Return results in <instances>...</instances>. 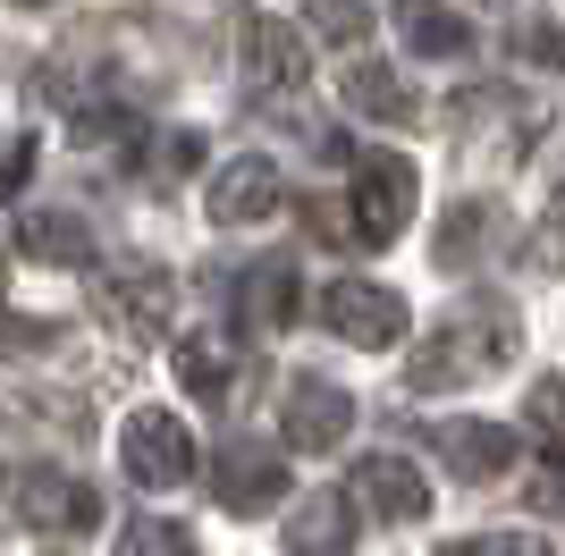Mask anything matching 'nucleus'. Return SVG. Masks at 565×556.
<instances>
[{
	"label": "nucleus",
	"instance_id": "nucleus-1",
	"mask_svg": "<svg viewBox=\"0 0 565 556\" xmlns=\"http://www.w3.org/2000/svg\"><path fill=\"white\" fill-rule=\"evenodd\" d=\"M515 354V312L507 303H465L423 338V354L405 363V388L414 396H448V388H472V379H498Z\"/></svg>",
	"mask_w": 565,
	"mask_h": 556
},
{
	"label": "nucleus",
	"instance_id": "nucleus-2",
	"mask_svg": "<svg viewBox=\"0 0 565 556\" xmlns=\"http://www.w3.org/2000/svg\"><path fill=\"white\" fill-rule=\"evenodd\" d=\"M236 68H245V85L254 93H296L312 76V34L305 25H287V18H270V9H245L236 18Z\"/></svg>",
	"mask_w": 565,
	"mask_h": 556
},
{
	"label": "nucleus",
	"instance_id": "nucleus-3",
	"mask_svg": "<svg viewBox=\"0 0 565 556\" xmlns=\"http://www.w3.org/2000/svg\"><path fill=\"white\" fill-rule=\"evenodd\" d=\"M354 245H397L405 220H414V161L405 152H363L354 161Z\"/></svg>",
	"mask_w": 565,
	"mask_h": 556
},
{
	"label": "nucleus",
	"instance_id": "nucleus-4",
	"mask_svg": "<svg viewBox=\"0 0 565 556\" xmlns=\"http://www.w3.org/2000/svg\"><path fill=\"white\" fill-rule=\"evenodd\" d=\"M118 463H127V481L136 489H186L194 481V439L186 421L161 414V405H136L127 430H118Z\"/></svg>",
	"mask_w": 565,
	"mask_h": 556
},
{
	"label": "nucleus",
	"instance_id": "nucleus-5",
	"mask_svg": "<svg viewBox=\"0 0 565 556\" xmlns=\"http://www.w3.org/2000/svg\"><path fill=\"white\" fill-rule=\"evenodd\" d=\"M321 329L363 346V354H380L405 338V296L397 287H372V278H330L321 287Z\"/></svg>",
	"mask_w": 565,
	"mask_h": 556
},
{
	"label": "nucleus",
	"instance_id": "nucleus-6",
	"mask_svg": "<svg viewBox=\"0 0 565 556\" xmlns=\"http://www.w3.org/2000/svg\"><path fill=\"white\" fill-rule=\"evenodd\" d=\"M347 430H354V396L338 388V379H287V396H279V439L296 447V456H330Z\"/></svg>",
	"mask_w": 565,
	"mask_h": 556
},
{
	"label": "nucleus",
	"instance_id": "nucleus-7",
	"mask_svg": "<svg viewBox=\"0 0 565 556\" xmlns=\"http://www.w3.org/2000/svg\"><path fill=\"white\" fill-rule=\"evenodd\" d=\"M279 489H287V463L279 447H262V439H228L212 456V498L228 514H270L279 506Z\"/></svg>",
	"mask_w": 565,
	"mask_h": 556
},
{
	"label": "nucleus",
	"instance_id": "nucleus-8",
	"mask_svg": "<svg viewBox=\"0 0 565 556\" xmlns=\"http://www.w3.org/2000/svg\"><path fill=\"white\" fill-rule=\"evenodd\" d=\"M279 203H287V185H279V169L262 161V152H236V161L203 185V211H212L220 228H262Z\"/></svg>",
	"mask_w": 565,
	"mask_h": 556
},
{
	"label": "nucleus",
	"instance_id": "nucleus-9",
	"mask_svg": "<svg viewBox=\"0 0 565 556\" xmlns=\"http://www.w3.org/2000/svg\"><path fill=\"white\" fill-rule=\"evenodd\" d=\"M347 498L363 514H380V523H423L430 514V489H423V472H414L405 456H363L347 472Z\"/></svg>",
	"mask_w": 565,
	"mask_h": 556
},
{
	"label": "nucleus",
	"instance_id": "nucleus-10",
	"mask_svg": "<svg viewBox=\"0 0 565 556\" xmlns=\"http://www.w3.org/2000/svg\"><path fill=\"white\" fill-rule=\"evenodd\" d=\"M430 447L448 456L456 481H498L515 463V430L507 421H430Z\"/></svg>",
	"mask_w": 565,
	"mask_h": 556
},
{
	"label": "nucleus",
	"instance_id": "nucleus-11",
	"mask_svg": "<svg viewBox=\"0 0 565 556\" xmlns=\"http://www.w3.org/2000/svg\"><path fill=\"white\" fill-rule=\"evenodd\" d=\"M354 548V498L347 489H312L287 514V556H347Z\"/></svg>",
	"mask_w": 565,
	"mask_h": 556
},
{
	"label": "nucleus",
	"instance_id": "nucleus-12",
	"mask_svg": "<svg viewBox=\"0 0 565 556\" xmlns=\"http://www.w3.org/2000/svg\"><path fill=\"white\" fill-rule=\"evenodd\" d=\"M388 25H397V43L414 51V60H465L472 51V25L456 18L448 0H397Z\"/></svg>",
	"mask_w": 565,
	"mask_h": 556
},
{
	"label": "nucleus",
	"instance_id": "nucleus-13",
	"mask_svg": "<svg viewBox=\"0 0 565 556\" xmlns=\"http://www.w3.org/2000/svg\"><path fill=\"white\" fill-rule=\"evenodd\" d=\"M169 363H178V379H186L203 405H228V396H236V371H245V354H236L220 329H186Z\"/></svg>",
	"mask_w": 565,
	"mask_h": 556
},
{
	"label": "nucleus",
	"instance_id": "nucleus-14",
	"mask_svg": "<svg viewBox=\"0 0 565 556\" xmlns=\"http://www.w3.org/2000/svg\"><path fill=\"white\" fill-rule=\"evenodd\" d=\"M25 523H51V532H94L102 523V498L85 481H51V472H25V498H18Z\"/></svg>",
	"mask_w": 565,
	"mask_h": 556
},
{
	"label": "nucleus",
	"instance_id": "nucleus-15",
	"mask_svg": "<svg viewBox=\"0 0 565 556\" xmlns=\"http://www.w3.org/2000/svg\"><path fill=\"white\" fill-rule=\"evenodd\" d=\"M18 245L34 261H51V270H85V261H94V228H85L76 211H25Z\"/></svg>",
	"mask_w": 565,
	"mask_h": 556
},
{
	"label": "nucleus",
	"instance_id": "nucleus-16",
	"mask_svg": "<svg viewBox=\"0 0 565 556\" xmlns=\"http://www.w3.org/2000/svg\"><path fill=\"white\" fill-rule=\"evenodd\" d=\"M338 101H347L354 118H388V127H405V118H414V93H405V76H397V68H372V60H354V68H347Z\"/></svg>",
	"mask_w": 565,
	"mask_h": 556
},
{
	"label": "nucleus",
	"instance_id": "nucleus-17",
	"mask_svg": "<svg viewBox=\"0 0 565 556\" xmlns=\"http://www.w3.org/2000/svg\"><path fill=\"white\" fill-rule=\"evenodd\" d=\"M102 312H118V329H136V338H152L169 312V278L161 270H127L118 287H102Z\"/></svg>",
	"mask_w": 565,
	"mask_h": 556
},
{
	"label": "nucleus",
	"instance_id": "nucleus-18",
	"mask_svg": "<svg viewBox=\"0 0 565 556\" xmlns=\"http://www.w3.org/2000/svg\"><path fill=\"white\" fill-rule=\"evenodd\" d=\"M490 236H498V211H490V203H456L448 228H439V261H448V270H465V261L490 254Z\"/></svg>",
	"mask_w": 565,
	"mask_h": 556
},
{
	"label": "nucleus",
	"instance_id": "nucleus-19",
	"mask_svg": "<svg viewBox=\"0 0 565 556\" xmlns=\"http://www.w3.org/2000/svg\"><path fill=\"white\" fill-rule=\"evenodd\" d=\"M76 143L94 152V161H136V143H143V127H136V110H85L76 118Z\"/></svg>",
	"mask_w": 565,
	"mask_h": 556
},
{
	"label": "nucleus",
	"instance_id": "nucleus-20",
	"mask_svg": "<svg viewBox=\"0 0 565 556\" xmlns=\"http://www.w3.org/2000/svg\"><path fill=\"white\" fill-rule=\"evenodd\" d=\"M296 312H305V296H296V261H262V270H254V321L287 329Z\"/></svg>",
	"mask_w": 565,
	"mask_h": 556
},
{
	"label": "nucleus",
	"instance_id": "nucleus-21",
	"mask_svg": "<svg viewBox=\"0 0 565 556\" xmlns=\"http://www.w3.org/2000/svg\"><path fill=\"white\" fill-rule=\"evenodd\" d=\"M118 556H203V548H194L186 523H161V514H152V523H127V532H118Z\"/></svg>",
	"mask_w": 565,
	"mask_h": 556
},
{
	"label": "nucleus",
	"instance_id": "nucleus-22",
	"mask_svg": "<svg viewBox=\"0 0 565 556\" xmlns=\"http://www.w3.org/2000/svg\"><path fill=\"white\" fill-rule=\"evenodd\" d=\"M305 18H312V34H321V43H338V51H347V43H363L372 9H363V0H312Z\"/></svg>",
	"mask_w": 565,
	"mask_h": 556
},
{
	"label": "nucleus",
	"instance_id": "nucleus-23",
	"mask_svg": "<svg viewBox=\"0 0 565 556\" xmlns=\"http://www.w3.org/2000/svg\"><path fill=\"white\" fill-rule=\"evenodd\" d=\"M439 556H557L541 532H472V539H448Z\"/></svg>",
	"mask_w": 565,
	"mask_h": 556
},
{
	"label": "nucleus",
	"instance_id": "nucleus-24",
	"mask_svg": "<svg viewBox=\"0 0 565 556\" xmlns=\"http://www.w3.org/2000/svg\"><path fill=\"white\" fill-rule=\"evenodd\" d=\"M523 421H532L541 439H557V447H565V371H548L541 388L523 396Z\"/></svg>",
	"mask_w": 565,
	"mask_h": 556
},
{
	"label": "nucleus",
	"instance_id": "nucleus-25",
	"mask_svg": "<svg viewBox=\"0 0 565 556\" xmlns=\"http://www.w3.org/2000/svg\"><path fill=\"white\" fill-rule=\"evenodd\" d=\"M515 60H532V68H565V25H515Z\"/></svg>",
	"mask_w": 565,
	"mask_h": 556
},
{
	"label": "nucleus",
	"instance_id": "nucleus-26",
	"mask_svg": "<svg viewBox=\"0 0 565 556\" xmlns=\"http://www.w3.org/2000/svg\"><path fill=\"white\" fill-rule=\"evenodd\" d=\"M532 261H541V270H565V185L548 194V211H541V236H532Z\"/></svg>",
	"mask_w": 565,
	"mask_h": 556
},
{
	"label": "nucleus",
	"instance_id": "nucleus-27",
	"mask_svg": "<svg viewBox=\"0 0 565 556\" xmlns=\"http://www.w3.org/2000/svg\"><path fill=\"white\" fill-rule=\"evenodd\" d=\"M523 498H532L541 514H565V447H557V456H541V463H532V489H523Z\"/></svg>",
	"mask_w": 565,
	"mask_h": 556
},
{
	"label": "nucleus",
	"instance_id": "nucleus-28",
	"mask_svg": "<svg viewBox=\"0 0 565 556\" xmlns=\"http://www.w3.org/2000/svg\"><path fill=\"white\" fill-rule=\"evenodd\" d=\"M194 161H203V136H194V127H178V136H161V178H186Z\"/></svg>",
	"mask_w": 565,
	"mask_h": 556
},
{
	"label": "nucleus",
	"instance_id": "nucleus-29",
	"mask_svg": "<svg viewBox=\"0 0 565 556\" xmlns=\"http://www.w3.org/2000/svg\"><path fill=\"white\" fill-rule=\"evenodd\" d=\"M0 296H9V287H0Z\"/></svg>",
	"mask_w": 565,
	"mask_h": 556
}]
</instances>
